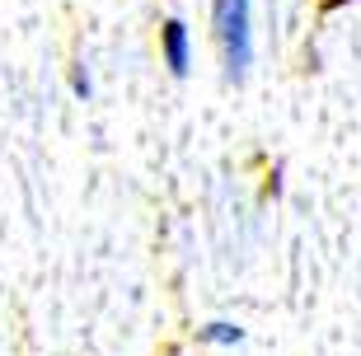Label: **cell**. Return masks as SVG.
<instances>
[{"instance_id":"1","label":"cell","mask_w":361,"mask_h":356,"mask_svg":"<svg viewBox=\"0 0 361 356\" xmlns=\"http://www.w3.org/2000/svg\"><path fill=\"white\" fill-rule=\"evenodd\" d=\"M212 33L221 47L226 80L240 85L254 66V10H249V0H212Z\"/></svg>"},{"instance_id":"2","label":"cell","mask_w":361,"mask_h":356,"mask_svg":"<svg viewBox=\"0 0 361 356\" xmlns=\"http://www.w3.org/2000/svg\"><path fill=\"white\" fill-rule=\"evenodd\" d=\"M160 56H164V66H169V75H178V80L188 75L192 42H188V24H183V19H164V28H160Z\"/></svg>"},{"instance_id":"3","label":"cell","mask_w":361,"mask_h":356,"mask_svg":"<svg viewBox=\"0 0 361 356\" xmlns=\"http://www.w3.org/2000/svg\"><path fill=\"white\" fill-rule=\"evenodd\" d=\"M197 338L207 347H240L244 343V329H240V324H230V319H216V324L197 329Z\"/></svg>"},{"instance_id":"4","label":"cell","mask_w":361,"mask_h":356,"mask_svg":"<svg viewBox=\"0 0 361 356\" xmlns=\"http://www.w3.org/2000/svg\"><path fill=\"white\" fill-rule=\"evenodd\" d=\"M71 90L90 99V90H94V85H90V75H85V70H75V75H71Z\"/></svg>"}]
</instances>
